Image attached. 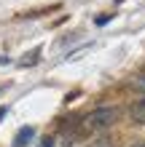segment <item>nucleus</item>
I'll return each instance as SVG.
<instances>
[{
    "label": "nucleus",
    "mask_w": 145,
    "mask_h": 147,
    "mask_svg": "<svg viewBox=\"0 0 145 147\" xmlns=\"http://www.w3.org/2000/svg\"><path fill=\"white\" fill-rule=\"evenodd\" d=\"M129 115H132L134 123H145V99H137V102H134L132 110H129Z\"/></svg>",
    "instance_id": "f03ea898"
},
{
    "label": "nucleus",
    "mask_w": 145,
    "mask_h": 147,
    "mask_svg": "<svg viewBox=\"0 0 145 147\" xmlns=\"http://www.w3.org/2000/svg\"><path fill=\"white\" fill-rule=\"evenodd\" d=\"M32 136H35V131H32V128H30V126H24V128H22V131H19V134H16V139H14V147H27V144H30V139H32Z\"/></svg>",
    "instance_id": "7ed1b4c3"
},
{
    "label": "nucleus",
    "mask_w": 145,
    "mask_h": 147,
    "mask_svg": "<svg viewBox=\"0 0 145 147\" xmlns=\"http://www.w3.org/2000/svg\"><path fill=\"white\" fill-rule=\"evenodd\" d=\"M132 147H145V142H137V144H132Z\"/></svg>",
    "instance_id": "39448f33"
},
{
    "label": "nucleus",
    "mask_w": 145,
    "mask_h": 147,
    "mask_svg": "<svg viewBox=\"0 0 145 147\" xmlns=\"http://www.w3.org/2000/svg\"><path fill=\"white\" fill-rule=\"evenodd\" d=\"M86 120H89L91 128H108V126H113L118 120V110L116 107H99V110L91 112Z\"/></svg>",
    "instance_id": "f257e3e1"
},
{
    "label": "nucleus",
    "mask_w": 145,
    "mask_h": 147,
    "mask_svg": "<svg viewBox=\"0 0 145 147\" xmlns=\"http://www.w3.org/2000/svg\"><path fill=\"white\" fill-rule=\"evenodd\" d=\"M132 86H134L137 91H145V75H137V78L132 80Z\"/></svg>",
    "instance_id": "20e7f679"
}]
</instances>
